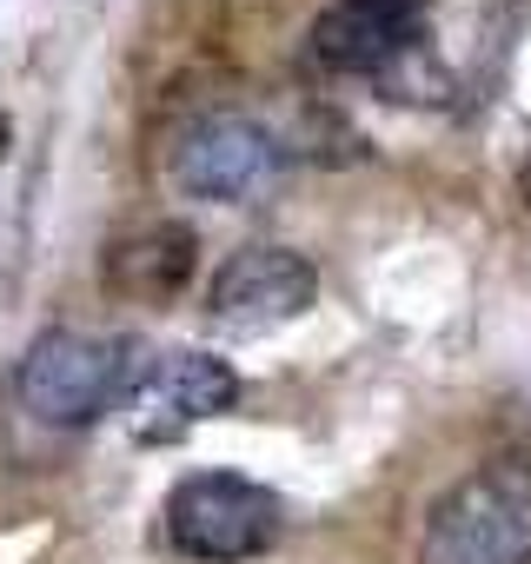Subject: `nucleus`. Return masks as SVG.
<instances>
[{
  "label": "nucleus",
  "instance_id": "obj_1",
  "mask_svg": "<svg viewBox=\"0 0 531 564\" xmlns=\"http://www.w3.org/2000/svg\"><path fill=\"white\" fill-rule=\"evenodd\" d=\"M419 564H531V458L472 465L432 505Z\"/></svg>",
  "mask_w": 531,
  "mask_h": 564
},
{
  "label": "nucleus",
  "instance_id": "obj_2",
  "mask_svg": "<svg viewBox=\"0 0 531 564\" xmlns=\"http://www.w3.org/2000/svg\"><path fill=\"white\" fill-rule=\"evenodd\" d=\"M133 359L120 339H94V333H41L21 359V405L41 425H94L113 399H127L133 386Z\"/></svg>",
  "mask_w": 531,
  "mask_h": 564
},
{
  "label": "nucleus",
  "instance_id": "obj_3",
  "mask_svg": "<svg viewBox=\"0 0 531 564\" xmlns=\"http://www.w3.org/2000/svg\"><path fill=\"white\" fill-rule=\"evenodd\" d=\"M286 511L280 498L239 478V471H193L173 485L166 498V531L186 557H206V564H239V557H259L266 544L280 538Z\"/></svg>",
  "mask_w": 531,
  "mask_h": 564
},
{
  "label": "nucleus",
  "instance_id": "obj_4",
  "mask_svg": "<svg viewBox=\"0 0 531 564\" xmlns=\"http://www.w3.org/2000/svg\"><path fill=\"white\" fill-rule=\"evenodd\" d=\"M319 300V272L313 259L286 252V246H246L232 252L219 272H213V319L232 326V333H273L286 319H306Z\"/></svg>",
  "mask_w": 531,
  "mask_h": 564
},
{
  "label": "nucleus",
  "instance_id": "obj_5",
  "mask_svg": "<svg viewBox=\"0 0 531 564\" xmlns=\"http://www.w3.org/2000/svg\"><path fill=\"white\" fill-rule=\"evenodd\" d=\"M232 405H239V372L213 352H166V359L140 366L127 386L133 438H147V445H166V438H180L199 419H219Z\"/></svg>",
  "mask_w": 531,
  "mask_h": 564
},
{
  "label": "nucleus",
  "instance_id": "obj_6",
  "mask_svg": "<svg viewBox=\"0 0 531 564\" xmlns=\"http://www.w3.org/2000/svg\"><path fill=\"white\" fill-rule=\"evenodd\" d=\"M273 173H280V140L239 113H213L186 127V140L173 147V180L193 199H252L259 186H273Z\"/></svg>",
  "mask_w": 531,
  "mask_h": 564
},
{
  "label": "nucleus",
  "instance_id": "obj_7",
  "mask_svg": "<svg viewBox=\"0 0 531 564\" xmlns=\"http://www.w3.org/2000/svg\"><path fill=\"white\" fill-rule=\"evenodd\" d=\"M425 0H333L313 21V61L333 74H386L419 54Z\"/></svg>",
  "mask_w": 531,
  "mask_h": 564
},
{
  "label": "nucleus",
  "instance_id": "obj_8",
  "mask_svg": "<svg viewBox=\"0 0 531 564\" xmlns=\"http://www.w3.org/2000/svg\"><path fill=\"white\" fill-rule=\"evenodd\" d=\"M193 259H199L193 226L153 219V226H133V232H120V239L107 246V286H113L120 300L153 306V300H173L186 279H193Z\"/></svg>",
  "mask_w": 531,
  "mask_h": 564
},
{
  "label": "nucleus",
  "instance_id": "obj_9",
  "mask_svg": "<svg viewBox=\"0 0 531 564\" xmlns=\"http://www.w3.org/2000/svg\"><path fill=\"white\" fill-rule=\"evenodd\" d=\"M518 193H524V206H531V153H524V166H518Z\"/></svg>",
  "mask_w": 531,
  "mask_h": 564
},
{
  "label": "nucleus",
  "instance_id": "obj_10",
  "mask_svg": "<svg viewBox=\"0 0 531 564\" xmlns=\"http://www.w3.org/2000/svg\"><path fill=\"white\" fill-rule=\"evenodd\" d=\"M0 147H8V120H0Z\"/></svg>",
  "mask_w": 531,
  "mask_h": 564
}]
</instances>
